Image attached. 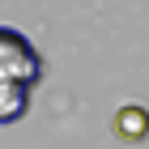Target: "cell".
Listing matches in <instances>:
<instances>
[{
  "instance_id": "1",
  "label": "cell",
  "mask_w": 149,
  "mask_h": 149,
  "mask_svg": "<svg viewBox=\"0 0 149 149\" xmlns=\"http://www.w3.org/2000/svg\"><path fill=\"white\" fill-rule=\"evenodd\" d=\"M38 81L43 56L34 51V43L13 26H0V124H17L30 111V94Z\"/></svg>"
},
{
  "instance_id": "2",
  "label": "cell",
  "mask_w": 149,
  "mask_h": 149,
  "mask_svg": "<svg viewBox=\"0 0 149 149\" xmlns=\"http://www.w3.org/2000/svg\"><path fill=\"white\" fill-rule=\"evenodd\" d=\"M115 132H119V141H145L149 136V111L145 107H119L115 111Z\"/></svg>"
}]
</instances>
